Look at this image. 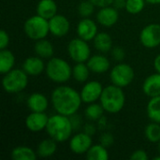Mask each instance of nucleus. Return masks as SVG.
I'll use <instances>...</instances> for the list:
<instances>
[{
	"instance_id": "nucleus-13",
	"label": "nucleus",
	"mask_w": 160,
	"mask_h": 160,
	"mask_svg": "<svg viewBox=\"0 0 160 160\" xmlns=\"http://www.w3.org/2000/svg\"><path fill=\"white\" fill-rule=\"evenodd\" d=\"M48 121L49 116L45 112H31L25 119V127L29 131L37 133L46 129Z\"/></svg>"
},
{
	"instance_id": "nucleus-26",
	"label": "nucleus",
	"mask_w": 160,
	"mask_h": 160,
	"mask_svg": "<svg viewBox=\"0 0 160 160\" xmlns=\"http://www.w3.org/2000/svg\"><path fill=\"white\" fill-rule=\"evenodd\" d=\"M148 118L155 123L160 124V96L151 98L146 107Z\"/></svg>"
},
{
	"instance_id": "nucleus-18",
	"label": "nucleus",
	"mask_w": 160,
	"mask_h": 160,
	"mask_svg": "<svg viewBox=\"0 0 160 160\" xmlns=\"http://www.w3.org/2000/svg\"><path fill=\"white\" fill-rule=\"evenodd\" d=\"M27 107L31 112H45L49 107V100L45 95L36 92L29 96L27 98Z\"/></svg>"
},
{
	"instance_id": "nucleus-42",
	"label": "nucleus",
	"mask_w": 160,
	"mask_h": 160,
	"mask_svg": "<svg viewBox=\"0 0 160 160\" xmlns=\"http://www.w3.org/2000/svg\"><path fill=\"white\" fill-rule=\"evenodd\" d=\"M154 160H160V156H158V157L154 158Z\"/></svg>"
},
{
	"instance_id": "nucleus-17",
	"label": "nucleus",
	"mask_w": 160,
	"mask_h": 160,
	"mask_svg": "<svg viewBox=\"0 0 160 160\" xmlns=\"http://www.w3.org/2000/svg\"><path fill=\"white\" fill-rule=\"evenodd\" d=\"M89 67L91 72L97 74H102L107 72L111 68V62L105 55L102 54H95L90 56L88 61L86 62Z\"/></svg>"
},
{
	"instance_id": "nucleus-7",
	"label": "nucleus",
	"mask_w": 160,
	"mask_h": 160,
	"mask_svg": "<svg viewBox=\"0 0 160 160\" xmlns=\"http://www.w3.org/2000/svg\"><path fill=\"white\" fill-rule=\"evenodd\" d=\"M135 78V71L133 68L125 63H119L114 66L110 72V79L112 84L119 87L128 86Z\"/></svg>"
},
{
	"instance_id": "nucleus-21",
	"label": "nucleus",
	"mask_w": 160,
	"mask_h": 160,
	"mask_svg": "<svg viewBox=\"0 0 160 160\" xmlns=\"http://www.w3.org/2000/svg\"><path fill=\"white\" fill-rule=\"evenodd\" d=\"M34 51L36 55L43 59H50L54 53V48L52 43L47 40L46 38L37 40L34 46Z\"/></svg>"
},
{
	"instance_id": "nucleus-27",
	"label": "nucleus",
	"mask_w": 160,
	"mask_h": 160,
	"mask_svg": "<svg viewBox=\"0 0 160 160\" xmlns=\"http://www.w3.org/2000/svg\"><path fill=\"white\" fill-rule=\"evenodd\" d=\"M85 155L88 160H108L110 158L107 147L101 143L92 145Z\"/></svg>"
},
{
	"instance_id": "nucleus-37",
	"label": "nucleus",
	"mask_w": 160,
	"mask_h": 160,
	"mask_svg": "<svg viewBox=\"0 0 160 160\" xmlns=\"http://www.w3.org/2000/svg\"><path fill=\"white\" fill-rule=\"evenodd\" d=\"M95 7L98 8H104V7H108V6H112L113 3V0H90Z\"/></svg>"
},
{
	"instance_id": "nucleus-28",
	"label": "nucleus",
	"mask_w": 160,
	"mask_h": 160,
	"mask_svg": "<svg viewBox=\"0 0 160 160\" xmlns=\"http://www.w3.org/2000/svg\"><path fill=\"white\" fill-rule=\"evenodd\" d=\"M90 71L91 70L87 64L76 63V65L72 68V77L78 82H84L88 80Z\"/></svg>"
},
{
	"instance_id": "nucleus-39",
	"label": "nucleus",
	"mask_w": 160,
	"mask_h": 160,
	"mask_svg": "<svg viewBox=\"0 0 160 160\" xmlns=\"http://www.w3.org/2000/svg\"><path fill=\"white\" fill-rule=\"evenodd\" d=\"M95 131H96V128H95V127L92 124H87V125L84 126V132L85 133H87V134L92 136L95 133Z\"/></svg>"
},
{
	"instance_id": "nucleus-33",
	"label": "nucleus",
	"mask_w": 160,
	"mask_h": 160,
	"mask_svg": "<svg viewBox=\"0 0 160 160\" xmlns=\"http://www.w3.org/2000/svg\"><path fill=\"white\" fill-rule=\"evenodd\" d=\"M112 55L114 58V60H116L118 62H121V61L124 60V58L126 56V52H125V50L122 47L116 46V47H113L112 49Z\"/></svg>"
},
{
	"instance_id": "nucleus-16",
	"label": "nucleus",
	"mask_w": 160,
	"mask_h": 160,
	"mask_svg": "<svg viewBox=\"0 0 160 160\" xmlns=\"http://www.w3.org/2000/svg\"><path fill=\"white\" fill-rule=\"evenodd\" d=\"M46 68L43 58L39 56L27 57L22 63V69L30 76L40 75Z\"/></svg>"
},
{
	"instance_id": "nucleus-23",
	"label": "nucleus",
	"mask_w": 160,
	"mask_h": 160,
	"mask_svg": "<svg viewBox=\"0 0 160 160\" xmlns=\"http://www.w3.org/2000/svg\"><path fill=\"white\" fill-rule=\"evenodd\" d=\"M93 41L95 48L100 52H108L112 49V38L108 33H98Z\"/></svg>"
},
{
	"instance_id": "nucleus-14",
	"label": "nucleus",
	"mask_w": 160,
	"mask_h": 160,
	"mask_svg": "<svg viewBox=\"0 0 160 160\" xmlns=\"http://www.w3.org/2000/svg\"><path fill=\"white\" fill-rule=\"evenodd\" d=\"M98 24L95 21L88 18H82L77 25L78 37L83 40L90 41L95 38L98 34Z\"/></svg>"
},
{
	"instance_id": "nucleus-43",
	"label": "nucleus",
	"mask_w": 160,
	"mask_h": 160,
	"mask_svg": "<svg viewBox=\"0 0 160 160\" xmlns=\"http://www.w3.org/2000/svg\"><path fill=\"white\" fill-rule=\"evenodd\" d=\"M158 150H159V153H160V141L158 142Z\"/></svg>"
},
{
	"instance_id": "nucleus-5",
	"label": "nucleus",
	"mask_w": 160,
	"mask_h": 160,
	"mask_svg": "<svg viewBox=\"0 0 160 160\" xmlns=\"http://www.w3.org/2000/svg\"><path fill=\"white\" fill-rule=\"evenodd\" d=\"M28 84V74L20 68H13L6 73L2 79L3 89L9 94H17L23 91Z\"/></svg>"
},
{
	"instance_id": "nucleus-3",
	"label": "nucleus",
	"mask_w": 160,
	"mask_h": 160,
	"mask_svg": "<svg viewBox=\"0 0 160 160\" xmlns=\"http://www.w3.org/2000/svg\"><path fill=\"white\" fill-rule=\"evenodd\" d=\"M105 112L109 113L120 112L126 104V96L122 87L112 84L103 89L99 98Z\"/></svg>"
},
{
	"instance_id": "nucleus-20",
	"label": "nucleus",
	"mask_w": 160,
	"mask_h": 160,
	"mask_svg": "<svg viewBox=\"0 0 160 160\" xmlns=\"http://www.w3.org/2000/svg\"><path fill=\"white\" fill-rule=\"evenodd\" d=\"M36 10L38 15L50 20L57 14V5L54 0H39Z\"/></svg>"
},
{
	"instance_id": "nucleus-19",
	"label": "nucleus",
	"mask_w": 160,
	"mask_h": 160,
	"mask_svg": "<svg viewBox=\"0 0 160 160\" xmlns=\"http://www.w3.org/2000/svg\"><path fill=\"white\" fill-rule=\"evenodd\" d=\"M142 91L149 98L160 96V73L152 74L144 80Z\"/></svg>"
},
{
	"instance_id": "nucleus-22",
	"label": "nucleus",
	"mask_w": 160,
	"mask_h": 160,
	"mask_svg": "<svg viewBox=\"0 0 160 160\" xmlns=\"http://www.w3.org/2000/svg\"><path fill=\"white\" fill-rule=\"evenodd\" d=\"M57 150V142L53 139H45L41 141L37 147V154L40 158H50L55 154Z\"/></svg>"
},
{
	"instance_id": "nucleus-32",
	"label": "nucleus",
	"mask_w": 160,
	"mask_h": 160,
	"mask_svg": "<svg viewBox=\"0 0 160 160\" xmlns=\"http://www.w3.org/2000/svg\"><path fill=\"white\" fill-rule=\"evenodd\" d=\"M95 10V5L90 0L82 1L78 6V13L82 18L90 17Z\"/></svg>"
},
{
	"instance_id": "nucleus-41",
	"label": "nucleus",
	"mask_w": 160,
	"mask_h": 160,
	"mask_svg": "<svg viewBox=\"0 0 160 160\" xmlns=\"http://www.w3.org/2000/svg\"><path fill=\"white\" fill-rule=\"evenodd\" d=\"M146 3H149L151 5H160V0H145Z\"/></svg>"
},
{
	"instance_id": "nucleus-9",
	"label": "nucleus",
	"mask_w": 160,
	"mask_h": 160,
	"mask_svg": "<svg viewBox=\"0 0 160 160\" xmlns=\"http://www.w3.org/2000/svg\"><path fill=\"white\" fill-rule=\"evenodd\" d=\"M140 41L145 48L154 49L160 45V24L150 23L142 28L140 34Z\"/></svg>"
},
{
	"instance_id": "nucleus-34",
	"label": "nucleus",
	"mask_w": 160,
	"mask_h": 160,
	"mask_svg": "<svg viewBox=\"0 0 160 160\" xmlns=\"http://www.w3.org/2000/svg\"><path fill=\"white\" fill-rule=\"evenodd\" d=\"M113 142H114V139H113L112 134H111V133H108V132L103 133L100 137V143L107 148L110 147L111 145H112Z\"/></svg>"
},
{
	"instance_id": "nucleus-10",
	"label": "nucleus",
	"mask_w": 160,
	"mask_h": 160,
	"mask_svg": "<svg viewBox=\"0 0 160 160\" xmlns=\"http://www.w3.org/2000/svg\"><path fill=\"white\" fill-rule=\"evenodd\" d=\"M103 89L102 84L98 81H90L86 82L80 92L82 102L86 104L97 102L99 100Z\"/></svg>"
},
{
	"instance_id": "nucleus-40",
	"label": "nucleus",
	"mask_w": 160,
	"mask_h": 160,
	"mask_svg": "<svg viewBox=\"0 0 160 160\" xmlns=\"http://www.w3.org/2000/svg\"><path fill=\"white\" fill-rule=\"evenodd\" d=\"M154 68L158 73H160V54H158L154 60Z\"/></svg>"
},
{
	"instance_id": "nucleus-35",
	"label": "nucleus",
	"mask_w": 160,
	"mask_h": 160,
	"mask_svg": "<svg viewBox=\"0 0 160 160\" xmlns=\"http://www.w3.org/2000/svg\"><path fill=\"white\" fill-rule=\"evenodd\" d=\"M9 44V36L4 29L0 31V50L7 49Z\"/></svg>"
},
{
	"instance_id": "nucleus-1",
	"label": "nucleus",
	"mask_w": 160,
	"mask_h": 160,
	"mask_svg": "<svg viewBox=\"0 0 160 160\" xmlns=\"http://www.w3.org/2000/svg\"><path fill=\"white\" fill-rule=\"evenodd\" d=\"M51 101L57 113L69 117L77 113L82 102L81 94L67 85L54 88L51 95Z\"/></svg>"
},
{
	"instance_id": "nucleus-15",
	"label": "nucleus",
	"mask_w": 160,
	"mask_h": 160,
	"mask_svg": "<svg viewBox=\"0 0 160 160\" xmlns=\"http://www.w3.org/2000/svg\"><path fill=\"white\" fill-rule=\"evenodd\" d=\"M119 19L118 9L113 6H108L100 8L97 14V21L99 24L105 27L113 26Z\"/></svg>"
},
{
	"instance_id": "nucleus-12",
	"label": "nucleus",
	"mask_w": 160,
	"mask_h": 160,
	"mask_svg": "<svg viewBox=\"0 0 160 160\" xmlns=\"http://www.w3.org/2000/svg\"><path fill=\"white\" fill-rule=\"evenodd\" d=\"M50 33L57 38L68 35L70 29V22L68 18L61 14H56L49 20Z\"/></svg>"
},
{
	"instance_id": "nucleus-25",
	"label": "nucleus",
	"mask_w": 160,
	"mask_h": 160,
	"mask_svg": "<svg viewBox=\"0 0 160 160\" xmlns=\"http://www.w3.org/2000/svg\"><path fill=\"white\" fill-rule=\"evenodd\" d=\"M10 156L13 160H35L38 154L30 147L17 146L12 149Z\"/></svg>"
},
{
	"instance_id": "nucleus-4",
	"label": "nucleus",
	"mask_w": 160,
	"mask_h": 160,
	"mask_svg": "<svg viewBox=\"0 0 160 160\" xmlns=\"http://www.w3.org/2000/svg\"><path fill=\"white\" fill-rule=\"evenodd\" d=\"M45 72L47 77L56 83L67 82L72 76V68L62 58L52 57L46 64Z\"/></svg>"
},
{
	"instance_id": "nucleus-11",
	"label": "nucleus",
	"mask_w": 160,
	"mask_h": 160,
	"mask_svg": "<svg viewBox=\"0 0 160 160\" xmlns=\"http://www.w3.org/2000/svg\"><path fill=\"white\" fill-rule=\"evenodd\" d=\"M91 135L85 132H80L72 136L69 140V149L75 155H83L86 154L90 149L92 144Z\"/></svg>"
},
{
	"instance_id": "nucleus-6",
	"label": "nucleus",
	"mask_w": 160,
	"mask_h": 160,
	"mask_svg": "<svg viewBox=\"0 0 160 160\" xmlns=\"http://www.w3.org/2000/svg\"><path fill=\"white\" fill-rule=\"evenodd\" d=\"M23 31L27 38L32 40L37 41L42 38H46L50 33L49 20L38 14L31 16L25 21L23 24Z\"/></svg>"
},
{
	"instance_id": "nucleus-36",
	"label": "nucleus",
	"mask_w": 160,
	"mask_h": 160,
	"mask_svg": "<svg viewBox=\"0 0 160 160\" xmlns=\"http://www.w3.org/2000/svg\"><path fill=\"white\" fill-rule=\"evenodd\" d=\"M130 159L131 160H147L148 159V155L147 153L142 150V149H139L134 151L131 156H130Z\"/></svg>"
},
{
	"instance_id": "nucleus-2",
	"label": "nucleus",
	"mask_w": 160,
	"mask_h": 160,
	"mask_svg": "<svg viewBox=\"0 0 160 160\" xmlns=\"http://www.w3.org/2000/svg\"><path fill=\"white\" fill-rule=\"evenodd\" d=\"M73 128L74 127L69 116L56 113L49 117L46 131L50 138L57 142H64L71 138Z\"/></svg>"
},
{
	"instance_id": "nucleus-30",
	"label": "nucleus",
	"mask_w": 160,
	"mask_h": 160,
	"mask_svg": "<svg viewBox=\"0 0 160 160\" xmlns=\"http://www.w3.org/2000/svg\"><path fill=\"white\" fill-rule=\"evenodd\" d=\"M144 133L147 141L150 142H158L160 141V124L153 122L147 125Z\"/></svg>"
},
{
	"instance_id": "nucleus-24",
	"label": "nucleus",
	"mask_w": 160,
	"mask_h": 160,
	"mask_svg": "<svg viewBox=\"0 0 160 160\" xmlns=\"http://www.w3.org/2000/svg\"><path fill=\"white\" fill-rule=\"evenodd\" d=\"M15 65V55L8 49L0 51V73L5 75L13 69Z\"/></svg>"
},
{
	"instance_id": "nucleus-38",
	"label": "nucleus",
	"mask_w": 160,
	"mask_h": 160,
	"mask_svg": "<svg viewBox=\"0 0 160 160\" xmlns=\"http://www.w3.org/2000/svg\"><path fill=\"white\" fill-rule=\"evenodd\" d=\"M126 5H127V0H113L112 3V6L118 10L126 8Z\"/></svg>"
},
{
	"instance_id": "nucleus-29",
	"label": "nucleus",
	"mask_w": 160,
	"mask_h": 160,
	"mask_svg": "<svg viewBox=\"0 0 160 160\" xmlns=\"http://www.w3.org/2000/svg\"><path fill=\"white\" fill-rule=\"evenodd\" d=\"M104 112L105 111L100 103L98 104L97 102H94V103H90L85 109V116L88 120L98 121L103 117Z\"/></svg>"
},
{
	"instance_id": "nucleus-8",
	"label": "nucleus",
	"mask_w": 160,
	"mask_h": 160,
	"mask_svg": "<svg viewBox=\"0 0 160 160\" xmlns=\"http://www.w3.org/2000/svg\"><path fill=\"white\" fill-rule=\"evenodd\" d=\"M81 38L71 39L68 44V53L75 63H85L91 55V49L87 43Z\"/></svg>"
},
{
	"instance_id": "nucleus-31",
	"label": "nucleus",
	"mask_w": 160,
	"mask_h": 160,
	"mask_svg": "<svg viewBox=\"0 0 160 160\" xmlns=\"http://www.w3.org/2000/svg\"><path fill=\"white\" fill-rule=\"evenodd\" d=\"M145 3V0H127L125 9L130 14H139L143 10Z\"/></svg>"
}]
</instances>
